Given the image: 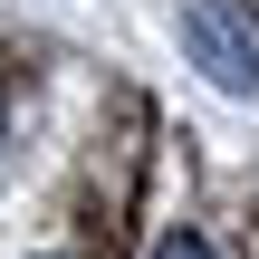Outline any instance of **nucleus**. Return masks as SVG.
Listing matches in <instances>:
<instances>
[{
  "mask_svg": "<svg viewBox=\"0 0 259 259\" xmlns=\"http://www.w3.org/2000/svg\"><path fill=\"white\" fill-rule=\"evenodd\" d=\"M154 259H221V250H211L202 231H163V240H154Z\"/></svg>",
  "mask_w": 259,
  "mask_h": 259,
  "instance_id": "2",
  "label": "nucleus"
},
{
  "mask_svg": "<svg viewBox=\"0 0 259 259\" xmlns=\"http://www.w3.org/2000/svg\"><path fill=\"white\" fill-rule=\"evenodd\" d=\"M183 58L221 96H259V10L250 0H183Z\"/></svg>",
  "mask_w": 259,
  "mask_h": 259,
  "instance_id": "1",
  "label": "nucleus"
},
{
  "mask_svg": "<svg viewBox=\"0 0 259 259\" xmlns=\"http://www.w3.org/2000/svg\"><path fill=\"white\" fill-rule=\"evenodd\" d=\"M0 135H10V115H0Z\"/></svg>",
  "mask_w": 259,
  "mask_h": 259,
  "instance_id": "3",
  "label": "nucleus"
}]
</instances>
